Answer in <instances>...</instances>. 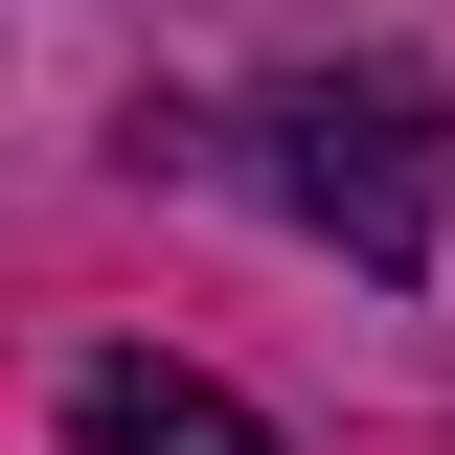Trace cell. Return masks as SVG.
Returning <instances> with one entry per match:
<instances>
[{
	"label": "cell",
	"instance_id": "cell-1",
	"mask_svg": "<svg viewBox=\"0 0 455 455\" xmlns=\"http://www.w3.org/2000/svg\"><path fill=\"white\" fill-rule=\"evenodd\" d=\"M274 182H296V228L364 251V274H433V228H455V114L410 92V68H319V92H274Z\"/></svg>",
	"mask_w": 455,
	"mask_h": 455
},
{
	"label": "cell",
	"instance_id": "cell-2",
	"mask_svg": "<svg viewBox=\"0 0 455 455\" xmlns=\"http://www.w3.org/2000/svg\"><path fill=\"white\" fill-rule=\"evenodd\" d=\"M68 433H92V455H274L205 364H92V387H68Z\"/></svg>",
	"mask_w": 455,
	"mask_h": 455
}]
</instances>
